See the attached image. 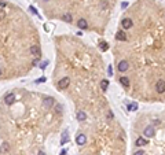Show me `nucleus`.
<instances>
[{
    "instance_id": "1",
    "label": "nucleus",
    "mask_w": 165,
    "mask_h": 155,
    "mask_svg": "<svg viewBox=\"0 0 165 155\" xmlns=\"http://www.w3.org/2000/svg\"><path fill=\"white\" fill-rule=\"evenodd\" d=\"M69 84H70V78L69 77H63V78H61V80L58 81V88L59 89H66L67 86H69Z\"/></svg>"
},
{
    "instance_id": "2",
    "label": "nucleus",
    "mask_w": 165,
    "mask_h": 155,
    "mask_svg": "<svg viewBox=\"0 0 165 155\" xmlns=\"http://www.w3.org/2000/svg\"><path fill=\"white\" fill-rule=\"evenodd\" d=\"M54 103H55V100H54V98H51V96H47V98L43 99V106L46 107V109H51V107L54 106Z\"/></svg>"
},
{
    "instance_id": "3",
    "label": "nucleus",
    "mask_w": 165,
    "mask_h": 155,
    "mask_svg": "<svg viewBox=\"0 0 165 155\" xmlns=\"http://www.w3.org/2000/svg\"><path fill=\"white\" fill-rule=\"evenodd\" d=\"M121 26H123L125 30H128V29H131V27L134 26V22H132L131 18H124L123 21H121Z\"/></svg>"
},
{
    "instance_id": "4",
    "label": "nucleus",
    "mask_w": 165,
    "mask_h": 155,
    "mask_svg": "<svg viewBox=\"0 0 165 155\" xmlns=\"http://www.w3.org/2000/svg\"><path fill=\"white\" fill-rule=\"evenodd\" d=\"M143 134H144L146 137L150 139V137H153V136L155 134V129L153 128V126H146V128H144V130H143Z\"/></svg>"
},
{
    "instance_id": "5",
    "label": "nucleus",
    "mask_w": 165,
    "mask_h": 155,
    "mask_svg": "<svg viewBox=\"0 0 165 155\" xmlns=\"http://www.w3.org/2000/svg\"><path fill=\"white\" fill-rule=\"evenodd\" d=\"M155 91L158 93H164L165 92V81L164 80H158L155 84Z\"/></svg>"
},
{
    "instance_id": "6",
    "label": "nucleus",
    "mask_w": 165,
    "mask_h": 155,
    "mask_svg": "<svg viewBox=\"0 0 165 155\" xmlns=\"http://www.w3.org/2000/svg\"><path fill=\"white\" fill-rule=\"evenodd\" d=\"M14 102H15V95L14 93H8V95H6V96H4V103L7 106L14 104Z\"/></svg>"
},
{
    "instance_id": "7",
    "label": "nucleus",
    "mask_w": 165,
    "mask_h": 155,
    "mask_svg": "<svg viewBox=\"0 0 165 155\" xmlns=\"http://www.w3.org/2000/svg\"><path fill=\"white\" fill-rule=\"evenodd\" d=\"M76 143H77L79 146H84L87 143V136H85V134H83V133L77 134V137H76Z\"/></svg>"
},
{
    "instance_id": "8",
    "label": "nucleus",
    "mask_w": 165,
    "mask_h": 155,
    "mask_svg": "<svg viewBox=\"0 0 165 155\" xmlns=\"http://www.w3.org/2000/svg\"><path fill=\"white\" fill-rule=\"evenodd\" d=\"M128 67H129V63H128L127 61H121L118 63V71H121V73H124V71H127L128 70Z\"/></svg>"
},
{
    "instance_id": "9",
    "label": "nucleus",
    "mask_w": 165,
    "mask_h": 155,
    "mask_svg": "<svg viewBox=\"0 0 165 155\" xmlns=\"http://www.w3.org/2000/svg\"><path fill=\"white\" fill-rule=\"evenodd\" d=\"M116 40L125 41L127 40V33H125V32H123V30H118L117 33H116Z\"/></svg>"
},
{
    "instance_id": "10",
    "label": "nucleus",
    "mask_w": 165,
    "mask_h": 155,
    "mask_svg": "<svg viewBox=\"0 0 165 155\" xmlns=\"http://www.w3.org/2000/svg\"><path fill=\"white\" fill-rule=\"evenodd\" d=\"M29 51H30L32 55H34V56H40V47L39 45H32Z\"/></svg>"
},
{
    "instance_id": "11",
    "label": "nucleus",
    "mask_w": 165,
    "mask_h": 155,
    "mask_svg": "<svg viewBox=\"0 0 165 155\" xmlns=\"http://www.w3.org/2000/svg\"><path fill=\"white\" fill-rule=\"evenodd\" d=\"M120 84H121L124 88H128V86H129V78L128 77H120Z\"/></svg>"
},
{
    "instance_id": "12",
    "label": "nucleus",
    "mask_w": 165,
    "mask_h": 155,
    "mask_svg": "<svg viewBox=\"0 0 165 155\" xmlns=\"http://www.w3.org/2000/svg\"><path fill=\"white\" fill-rule=\"evenodd\" d=\"M67 141H69V134H67V130H65V132L62 133V137H61V146L66 144Z\"/></svg>"
},
{
    "instance_id": "13",
    "label": "nucleus",
    "mask_w": 165,
    "mask_h": 155,
    "mask_svg": "<svg viewBox=\"0 0 165 155\" xmlns=\"http://www.w3.org/2000/svg\"><path fill=\"white\" fill-rule=\"evenodd\" d=\"M77 26L80 27V29H87V27H88V22L85 21V19H80V21L77 22Z\"/></svg>"
},
{
    "instance_id": "14",
    "label": "nucleus",
    "mask_w": 165,
    "mask_h": 155,
    "mask_svg": "<svg viewBox=\"0 0 165 155\" xmlns=\"http://www.w3.org/2000/svg\"><path fill=\"white\" fill-rule=\"evenodd\" d=\"M72 19H73V17H72V14H69V13H65V14L62 15V21H63V22L70 23V22H72Z\"/></svg>"
},
{
    "instance_id": "15",
    "label": "nucleus",
    "mask_w": 165,
    "mask_h": 155,
    "mask_svg": "<svg viewBox=\"0 0 165 155\" xmlns=\"http://www.w3.org/2000/svg\"><path fill=\"white\" fill-rule=\"evenodd\" d=\"M147 140L144 137H138V140H136V146H139V147H143V146H146L147 144Z\"/></svg>"
},
{
    "instance_id": "16",
    "label": "nucleus",
    "mask_w": 165,
    "mask_h": 155,
    "mask_svg": "<svg viewBox=\"0 0 165 155\" xmlns=\"http://www.w3.org/2000/svg\"><path fill=\"white\" fill-rule=\"evenodd\" d=\"M87 120V114L84 111H79L77 113V121H85Z\"/></svg>"
},
{
    "instance_id": "17",
    "label": "nucleus",
    "mask_w": 165,
    "mask_h": 155,
    "mask_svg": "<svg viewBox=\"0 0 165 155\" xmlns=\"http://www.w3.org/2000/svg\"><path fill=\"white\" fill-rule=\"evenodd\" d=\"M10 151V146L7 143H3V146L0 147V154H4V152H8Z\"/></svg>"
},
{
    "instance_id": "18",
    "label": "nucleus",
    "mask_w": 165,
    "mask_h": 155,
    "mask_svg": "<svg viewBox=\"0 0 165 155\" xmlns=\"http://www.w3.org/2000/svg\"><path fill=\"white\" fill-rule=\"evenodd\" d=\"M127 109L129 111H136V110H138V103H128Z\"/></svg>"
},
{
    "instance_id": "19",
    "label": "nucleus",
    "mask_w": 165,
    "mask_h": 155,
    "mask_svg": "<svg viewBox=\"0 0 165 155\" xmlns=\"http://www.w3.org/2000/svg\"><path fill=\"white\" fill-rule=\"evenodd\" d=\"M99 48L102 50V51H107L109 50V44H107L106 41H100L99 43Z\"/></svg>"
},
{
    "instance_id": "20",
    "label": "nucleus",
    "mask_w": 165,
    "mask_h": 155,
    "mask_svg": "<svg viewBox=\"0 0 165 155\" xmlns=\"http://www.w3.org/2000/svg\"><path fill=\"white\" fill-rule=\"evenodd\" d=\"M109 86V80H102L100 81V88H102L103 91H106Z\"/></svg>"
},
{
    "instance_id": "21",
    "label": "nucleus",
    "mask_w": 165,
    "mask_h": 155,
    "mask_svg": "<svg viewBox=\"0 0 165 155\" xmlns=\"http://www.w3.org/2000/svg\"><path fill=\"white\" fill-rule=\"evenodd\" d=\"M29 11H30L32 14H34V15H39V13H37V10H36V8H34L33 6H29ZM39 17H40V15H39Z\"/></svg>"
},
{
    "instance_id": "22",
    "label": "nucleus",
    "mask_w": 165,
    "mask_h": 155,
    "mask_svg": "<svg viewBox=\"0 0 165 155\" xmlns=\"http://www.w3.org/2000/svg\"><path fill=\"white\" fill-rule=\"evenodd\" d=\"M47 65H48V61H44V62L41 63V65H40V69H41V70H44V69L47 67Z\"/></svg>"
},
{
    "instance_id": "23",
    "label": "nucleus",
    "mask_w": 165,
    "mask_h": 155,
    "mask_svg": "<svg viewBox=\"0 0 165 155\" xmlns=\"http://www.w3.org/2000/svg\"><path fill=\"white\" fill-rule=\"evenodd\" d=\"M55 111H57V113H61V111H62V106L57 104V106H55Z\"/></svg>"
},
{
    "instance_id": "24",
    "label": "nucleus",
    "mask_w": 165,
    "mask_h": 155,
    "mask_svg": "<svg viewBox=\"0 0 165 155\" xmlns=\"http://www.w3.org/2000/svg\"><path fill=\"white\" fill-rule=\"evenodd\" d=\"M46 81V77H41V78H39V80H36V84H39V82H44Z\"/></svg>"
},
{
    "instance_id": "25",
    "label": "nucleus",
    "mask_w": 165,
    "mask_h": 155,
    "mask_svg": "<svg viewBox=\"0 0 165 155\" xmlns=\"http://www.w3.org/2000/svg\"><path fill=\"white\" fill-rule=\"evenodd\" d=\"M127 7H128V2H124L123 4H121V8L124 10V8H127Z\"/></svg>"
},
{
    "instance_id": "26",
    "label": "nucleus",
    "mask_w": 165,
    "mask_h": 155,
    "mask_svg": "<svg viewBox=\"0 0 165 155\" xmlns=\"http://www.w3.org/2000/svg\"><path fill=\"white\" fill-rule=\"evenodd\" d=\"M107 73H109V75H111V74H113V70H111V66H109V69H107Z\"/></svg>"
},
{
    "instance_id": "27",
    "label": "nucleus",
    "mask_w": 165,
    "mask_h": 155,
    "mask_svg": "<svg viewBox=\"0 0 165 155\" xmlns=\"http://www.w3.org/2000/svg\"><path fill=\"white\" fill-rule=\"evenodd\" d=\"M134 155H144V152H143V151H140V150H139V151H136V152H135Z\"/></svg>"
},
{
    "instance_id": "28",
    "label": "nucleus",
    "mask_w": 165,
    "mask_h": 155,
    "mask_svg": "<svg viewBox=\"0 0 165 155\" xmlns=\"http://www.w3.org/2000/svg\"><path fill=\"white\" fill-rule=\"evenodd\" d=\"M6 7V3L4 2H2V0H0V8H4Z\"/></svg>"
},
{
    "instance_id": "29",
    "label": "nucleus",
    "mask_w": 165,
    "mask_h": 155,
    "mask_svg": "<svg viewBox=\"0 0 165 155\" xmlns=\"http://www.w3.org/2000/svg\"><path fill=\"white\" fill-rule=\"evenodd\" d=\"M107 118H109V120H111V118H113V113H111V111H109V114H107Z\"/></svg>"
},
{
    "instance_id": "30",
    "label": "nucleus",
    "mask_w": 165,
    "mask_h": 155,
    "mask_svg": "<svg viewBox=\"0 0 165 155\" xmlns=\"http://www.w3.org/2000/svg\"><path fill=\"white\" fill-rule=\"evenodd\" d=\"M154 125L158 126V125H160V121H158V120H154Z\"/></svg>"
},
{
    "instance_id": "31",
    "label": "nucleus",
    "mask_w": 165,
    "mask_h": 155,
    "mask_svg": "<svg viewBox=\"0 0 165 155\" xmlns=\"http://www.w3.org/2000/svg\"><path fill=\"white\" fill-rule=\"evenodd\" d=\"M59 155H66V150H62V151H61V154H59Z\"/></svg>"
},
{
    "instance_id": "32",
    "label": "nucleus",
    "mask_w": 165,
    "mask_h": 155,
    "mask_svg": "<svg viewBox=\"0 0 165 155\" xmlns=\"http://www.w3.org/2000/svg\"><path fill=\"white\" fill-rule=\"evenodd\" d=\"M37 155H47L46 152H44V151H39V154Z\"/></svg>"
},
{
    "instance_id": "33",
    "label": "nucleus",
    "mask_w": 165,
    "mask_h": 155,
    "mask_svg": "<svg viewBox=\"0 0 165 155\" xmlns=\"http://www.w3.org/2000/svg\"><path fill=\"white\" fill-rule=\"evenodd\" d=\"M2 73H3V71H2V69H0V75H2Z\"/></svg>"
},
{
    "instance_id": "34",
    "label": "nucleus",
    "mask_w": 165,
    "mask_h": 155,
    "mask_svg": "<svg viewBox=\"0 0 165 155\" xmlns=\"http://www.w3.org/2000/svg\"><path fill=\"white\" fill-rule=\"evenodd\" d=\"M44 2H48V0H44Z\"/></svg>"
}]
</instances>
